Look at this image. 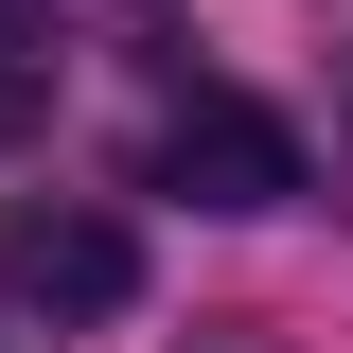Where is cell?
Segmentation results:
<instances>
[{"instance_id": "6da1fadb", "label": "cell", "mask_w": 353, "mask_h": 353, "mask_svg": "<svg viewBox=\"0 0 353 353\" xmlns=\"http://www.w3.org/2000/svg\"><path fill=\"white\" fill-rule=\"evenodd\" d=\"M0 283H18L36 318H124L141 301V230L88 212V194H36V212L0 230Z\"/></svg>"}, {"instance_id": "7a4b0ae2", "label": "cell", "mask_w": 353, "mask_h": 353, "mask_svg": "<svg viewBox=\"0 0 353 353\" xmlns=\"http://www.w3.org/2000/svg\"><path fill=\"white\" fill-rule=\"evenodd\" d=\"M159 194H194V212H283V194H301V141L265 124V106H230V88H194V106H159Z\"/></svg>"}, {"instance_id": "3957f363", "label": "cell", "mask_w": 353, "mask_h": 353, "mask_svg": "<svg viewBox=\"0 0 353 353\" xmlns=\"http://www.w3.org/2000/svg\"><path fill=\"white\" fill-rule=\"evenodd\" d=\"M36 106H53V36L0 0V141H36Z\"/></svg>"}]
</instances>
